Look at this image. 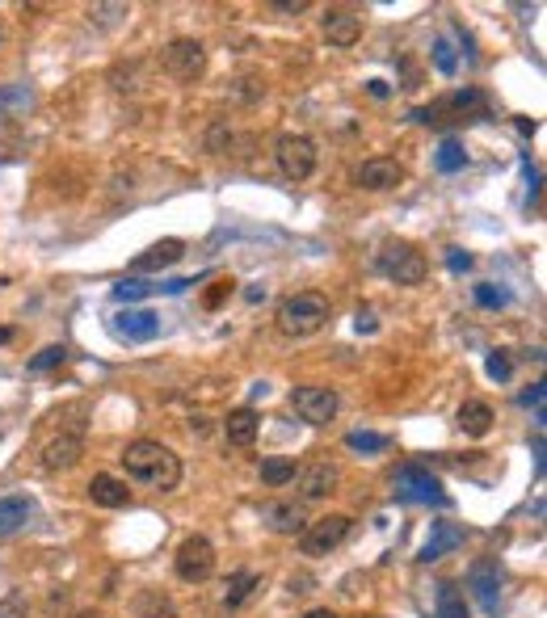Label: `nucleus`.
Segmentation results:
<instances>
[{"instance_id": "nucleus-38", "label": "nucleus", "mask_w": 547, "mask_h": 618, "mask_svg": "<svg viewBox=\"0 0 547 618\" xmlns=\"http://www.w3.org/2000/svg\"><path fill=\"white\" fill-rule=\"evenodd\" d=\"M89 17H97L101 26H114L118 17H127V5H97V9H89Z\"/></svg>"}, {"instance_id": "nucleus-41", "label": "nucleus", "mask_w": 547, "mask_h": 618, "mask_svg": "<svg viewBox=\"0 0 547 618\" xmlns=\"http://www.w3.org/2000/svg\"><path fill=\"white\" fill-rule=\"evenodd\" d=\"M190 434L194 438H207V417H190Z\"/></svg>"}, {"instance_id": "nucleus-21", "label": "nucleus", "mask_w": 547, "mask_h": 618, "mask_svg": "<svg viewBox=\"0 0 547 618\" xmlns=\"http://www.w3.org/2000/svg\"><path fill=\"white\" fill-rule=\"evenodd\" d=\"M459 429L468 438H484L493 429V408L484 404V400H463L459 404Z\"/></svg>"}, {"instance_id": "nucleus-14", "label": "nucleus", "mask_w": 547, "mask_h": 618, "mask_svg": "<svg viewBox=\"0 0 547 618\" xmlns=\"http://www.w3.org/2000/svg\"><path fill=\"white\" fill-rule=\"evenodd\" d=\"M320 26H324V38H329L333 47H354L362 38V17L354 9H329Z\"/></svg>"}, {"instance_id": "nucleus-11", "label": "nucleus", "mask_w": 547, "mask_h": 618, "mask_svg": "<svg viewBox=\"0 0 547 618\" xmlns=\"http://www.w3.org/2000/svg\"><path fill=\"white\" fill-rule=\"evenodd\" d=\"M295 484H299L303 501H324V497H333L337 492L341 471H337V463H312V467L295 471Z\"/></svg>"}, {"instance_id": "nucleus-16", "label": "nucleus", "mask_w": 547, "mask_h": 618, "mask_svg": "<svg viewBox=\"0 0 547 618\" xmlns=\"http://www.w3.org/2000/svg\"><path fill=\"white\" fill-rule=\"evenodd\" d=\"M468 585L476 589V602L493 614V610H497V597H501V572H497V564H493V560H480V564H472V572H468Z\"/></svg>"}, {"instance_id": "nucleus-42", "label": "nucleus", "mask_w": 547, "mask_h": 618, "mask_svg": "<svg viewBox=\"0 0 547 618\" xmlns=\"http://www.w3.org/2000/svg\"><path fill=\"white\" fill-rule=\"evenodd\" d=\"M291 593H308V585H312V576H291Z\"/></svg>"}, {"instance_id": "nucleus-39", "label": "nucleus", "mask_w": 547, "mask_h": 618, "mask_svg": "<svg viewBox=\"0 0 547 618\" xmlns=\"http://www.w3.org/2000/svg\"><path fill=\"white\" fill-rule=\"evenodd\" d=\"M447 265L455 274H463V270H472V253H463V249H447Z\"/></svg>"}, {"instance_id": "nucleus-18", "label": "nucleus", "mask_w": 547, "mask_h": 618, "mask_svg": "<svg viewBox=\"0 0 547 618\" xmlns=\"http://www.w3.org/2000/svg\"><path fill=\"white\" fill-rule=\"evenodd\" d=\"M261 518H266L274 534H303V526H308V518H303V509L295 501H274L261 509Z\"/></svg>"}, {"instance_id": "nucleus-33", "label": "nucleus", "mask_w": 547, "mask_h": 618, "mask_svg": "<svg viewBox=\"0 0 547 618\" xmlns=\"http://www.w3.org/2000/svg\"><path fill=\"white\" fill-rule=\"evenodd\" d=\"M232 291H236V282H232V278H215V282H211V291L202 295V307H211V312H215V307L224 303V299H232Z\"/></svg>"}, {"instance_id": "nucleus-3", "label": "nucleus", "mask_w": 547, "mask_h": 618, "mask_svg": "<svg viewBox=\"0 0 547 618\" xmlns=\"http://www.w3.org/2000/svg\"><path fill=\"white\" fill-rule=\"evenodd\" d=\"M375 261H379V274L392 278L396 286H417V282H425V274H430L425 257L413 249V244H404V240H388Z\"/></svg>"}, {"instance_id": "nucleus-23", "label": "nucleus", "mask_w": 547, "mask_h": 618, "mask_svg": "<svg viewBox=\"0 0 547 618\" xmlns=\"http://www.w3.org/2000/svg\"><path fill=\"white\" fill-rule=\"evenodd\" d=\"M257 589H261V576H257V572H249V568L232 572V576H228V585H224V606H228V610L245 606Z\"/></svg>"}, {"instance_id": "nucleus-48", "label": "nucleus", "mask_w": 547, "mask_h": 618, "mask_svg": "<svg viewBox=\"0 0 547 618\" xmlns=\"http://www.w3.org/2000/svg\"><path fill=\"white\" fill-rule=\"evenodd\" d=\"M80 618H97V614H80Z\"/></svg>"}, {"instance_id": "nucleus-34", "label": "nucleus", "mask_w": 547, "mask_h": 618, "mask_svg": "<svg viewBox=\"0 0 547 618\" xmlns=\"http://www.w3.org/2000/svg\"><path fill=\"white\" fill-rule=\"evenodd\" d=\"M434 64H438V72H442V76H455L459 59H455V51H451L447 38H438V43H434Z\"/></svg>"}, {"instance_id": "nucleus-35", "label": "nucleus", "mask_w": 547, "mask_h": 618, "mask_svg": "<svg viewBox=\"0 0 547 618\" xmlns=\"http://www.w3.org/2000/svg\"><path fill=\"white\" fill-rule=\"evenodd\" d=\"M0 618H26V597L9 589L5 597H0Z\"/></svg>"}, {"instance_id": "nucleus-20", "label": "nucleus", "mask_w": 547, "mask_h": 618, "mask_svg": "<svg viewBox=\"0 0 547 618\" xmlns=\"http://www.w3.org/2000/svg\"><path fill=\"white\" fill-rule=\"evenodd\" d=\"M463 543V530L459 526H451V522H438L434 526V534L425 539V547H421V564H434V560H442L447 551H455Z\"/></svg>"}, {"instance_id": "nucleus-1", "label": "nucleus", "mask_w": 547, "mask_h": 618, "mask_svg": "<svg viewBox=\"0 0 547 618\" xmlns=\"http://www.w3.org/2000/svg\"><path fill=\"white\" fill-rule=\"evenodd\" d=\"M123 467L127 476L148 484V488H160V492H173L181 484V459L173 455L169 446H160L152 438H139L123 450Z\"/></svg>"}, {"instance_id": "nucleus-10", "label": "nucleus", "mask_w": 547, "mask_h": 618, "mask_svg": "<svg viewBox=\"0 0 547 618\" xmlns=\"http://www.w3.org/2000/svg\"><path fill=\"white\" fill-rule=\"evenodd\" d=\"M85 455V429H59V438L43 446V467L47 471H68Z\"/></svg>"}, {"instance_id": "nucleus-36", "label": "nucleus", "mask_w": 547, "mask_h": 618, "mask_svg": "<svg viewBox=\"0 0 547 618\" xmlns=\"http://www.w3.org/2000/svg\"><path fill=\"white\" fill-rule=\"evenodd\" d=\"M476 303H480V307H505V303H510V295L497 291L493 282H480V286H476Z\"/></svg>"}, {"instance_id": "nucleus-25", "label": "nucleus", "mask_w": 547, "mask_h": 618, "mask_svg": "<svg viewBox=\"0 0 547 618\" xmlns=\"http://www.w3.org/2000/svg\"><path fill=\"white\" fill-rule=\"evenodd\" d=\"M26 135L17 127V118H0V160H22Z\"/></svg>"}, {"instance_id": "nucleus-5", "label": "nucleus", "mask_w": 547, "mask_h": 618, "mask_svg": "<svg viewBox=\"0 0 547 618\" xmlns=\"http://www.w3.org/2000/svg\"><path fill=\"white\" fill-rule=\"evenodd\" d=\"M274 160L287 181H308L316 173V143L308 135H278L274 139Z\"/></svg>"}, {"instance_id": "nucleus-31", "label": "nucleus", "mask_w": 547, "mask_h": 618, "mask_svg": "<svg viewBox=\"0 0 547 618\" xmlns=\"http://www.w3.org/2000/svg\"><path fill=\"white\" fill-rule=\"evenodd\" d=\"M30 93L22 89V85H13V89H0V118H9L5 110H13V114H22V110H30Z\"/></svg>"}, {"instance_id": "nucleus-22", "label": "nucleus", "mask_w": 547, "mask_h": 618, "mask_svg": "<svg viewBox=\"0 0 547 618\" xmlns=\"http://www.w3.org/2000/svg\"><path fill=\"white\" fill-rule=\"evenodd\" d=\"M30 518H34V505L26 497H5V501H0V539L17 534Z\"/></svg>"}, {"instance_id": "nucleus-9", "label": "nucleus", "mask_w": 547, "mask_h": 618, "mask_svg": "<svg viewBox=\"0 0 547 618\" xmlns=\"http://www.w3.org/2000/svg\"><path fill=\"white\" fill-rule=\"evenodd\" d=\"M291 408H295V417L299 421H308V425H329L337 417V391L333 387H320V383H303L291 391Z\"/></svg>"}, {"instance_id": "nucleus-45", "label": "nucleus", "mask_w": 547, "mask_h": 618, "mask_svg": "<svg viewBox=\"0 0 547 618\" xmlns=\"http://www.w3.org/2000/svg\"><path fill=\"white\" fill-rule=\"evenodd\" d=\"M303 618H337L329 606H320V610H308V614H303Z\"/></svg>"}, {"instance_id": "nucleus-4", "label": "nucleus", "mask_w": 547, "mask_h": 618, "mask_svg": "<svg viewBox=\"0 0 547 618\" xmlns=\"http://www.w3.org/2000/svg\"><path fill=\"white\" fill-rule=\"evenodd\" d=\"M350 518L346 513H324V518H316V522H308L303 526V534H299V551L303 555H329V551H337L341 543L350 539Z\"/></svg>"}, {"instance_id": "nucleus-6", "label": "nucleus", "mask_w": 547, "mask_h": 618, "mask_svg": "<svg viewBox=\"0 0 547 618\" xmlns=\"http://www.w3.org/2000/svg\"><path fill=\"white\" fill-rule=\"evenodd\" d=\"M160 68H165L181 85H194V80L207 72V47L194 43V38H173V43L160 51Z\"/></svg>"}, {"instance_id": "nucleus-30", "label": "nucleus", "mask_w": 547, "mask_h": 618, "mask_svg": "<svg viewBox=\"0 0 547 618\" xmlns=\"http://www.w3.org/2000/svg\"><path fill=\"white\" fill-rule=\"evenodd\" d=\"M156 295V282H144V278H123L114 286V299H123V303H135V299H148Z\"/></svg>"}, {"instance_id": "nucleus-46", "label": "nucleus", "mask_w": 547, "mask_h": 618, "mask_svg": "<svg viewBox=\"0 0 547 618\" xmlns=\"http://www.w3.org/2000/svg\"><path fill=\"white\" fill-rule=\"evenodd\" d=\"M371 97H388V85H383V80H371Z\"/></svg>"}, {"instance_id": "nucleus-29", "label": "nucleus", "mask_w": 547, "mask_h": 618, "mask_svg": "<svg viewBox=\"0 0 547 618\" xmlns=\"http://www.w3.org/2000/svg\"><path fill=\"white\" fill-rule=\"evenodd\" d=\"M346 446L350 450H362V455H379V450H388L392 442L383 434H371V429H354V434H346Z\"/></svg>"}, {"instance_id": "nucleus-2", "label": "nucleus", "mask_w": 547, "mask_h": 618, "mask_svg": "<svg viewBox=\"0 0 547 618\" xmlns=\"http://www.w3.org/2000/svg\"><path fill=\"white\" fill-rule=\"evenodd\" d=\"M324 324H329V299L316 291H303L278 303V328L287 337H312Z\"/></svg>"}, {"instance_id": "nucleus-13", "label": "nucleus", "mask_w": 547, "mask_h": 618, "mask_svg": "<svg viewBox=\"0 0 547 618\" xmlns=\"http://www.w3.org/2000/svg\"><path fill=\"white\" fill-rule=\"evenodd\" d=\"M400 181H404V169H400L396 160H388V156H375V160H367L358 169V185H362V190H371V194L396 190Z\"/></svg>"}, {"instance_id": "nucleus-7", "label": "nucleus", "mask_w": 547, "mask_h": 618, "mask_svg": "<svg viewBox=\"0 0 547 618\" xmlns=\"http://www.w3.org/2000/svg\"><path fill=\"white\" fill-rule=\"evenodd\" d=\"M392 488H396V497L409 505H447V492H442L438 476H430V471L417 463H404L392 476Z\"/></svg>"}, {"instance_id": "nucleus-28", "label": "nucleus", "mask_w": 547, "mask_h": 618, "mask_svg": "<svg viewBox=\"0 0 547 618\" xmlns=\"http://www.w3.org/2000/svg\"><path fill=\"white\" fill-rule=\"evenodd\" d=\"M261 480H266L270 488L291 484L295 480V463L291 459H266V463H261Z\"/></svg>"}, {"instance_id": "nucleus-43", "label": "nucleus", "mask_w": 547, "mask_h": 618, "mask_svg": "<svg viewBox=\"0 0 547 618\" xmlns=\"http://www.w3.org/2000/svg\"><path fill=\"white\" fill-rule=\"evenodd\" d=\"M358 328H362V333H375V316L371 312H358Z\"/></svg>"}, {"instance_id": "nucleus-17", "label": "nucleus", "mask_w": 547, "mask_h": 618, "mask_svg": "<svg viewBox=\"0 0 547 618\" xmlns=\"http://www.w3.org/2000/svg\"><path fill=\"white\" fill-rule=\"evenodd\" d=\"M181 253H186V244H181V240H160V244H152L148 253H139V257L131 261V274H156V270H169V265L181 261Z\"/></svg>"}, {"instance_id": "nucleus-26", "label": "nucleus", "mask_w": 547, "mask_h": 618, "mask_svg": "<svg viewBox=\"0 0 547 618\" xmlns=\"http://www.w3.org/2000/svg\"><path fill=\"white\" fill-rule=\"evenodd\" d=\"M434 164H438V173H459L463 164H468V152H463V139H442L438 143V152H434Z\"/></svg>"}, {"instance_id": "nucleus-47", "label": "nucleus", "mask_w": 547, "mask_h": 618, "mask_svg": "<svg viewBox=\"0 0 547 618\" xmlns=\"http://www.w3.org/2000/svg\"><path fill=\"white\" fill-rule=\"evenodd\" d=\"M5 341H13V328H0V345H5Z\"/></svg>"}, {"instance_id": "nucleus-37", "label": "nucleus", "mask_w": 547, "mask_h": 618, "mask_svg": "<svg viewBox=\"0 0 547 618\" xmlns=\"http://www.w3.org/2000/svg\"><path fill=\"white\" fill-rule=\"evenodd\" d=\"M484 370H489V375H493L497 383H505V379L514 375V362H510V358H505L501 349H497V354H489V366H484Z\"/></svg>"}, {"instance_id": "nucleus-24", "label": "nucleus", "mask_w": 547, "mask_h": 618, "mask_svg": "<svg viewBox=\"0 0 547 618\" xmlns=\"http://www.w3.org/2000/svg\"><path fill=\"white\" fill-rule=\"evenodd\" d=\"M135 618H177V606L169 593L160 589H144L135 597Z\"/></svg>"}, {"instance_id": "nucleus-15", "label": "nucleus", "mask_w": 547, "mask_h": 618, "mask_svg": "<svg viewBox=\"0 0 547 618\" xmlns=\"http://www.w3.org/2000/svg\"><path fill=\"white\" fill-rule=\"evenodd\" d=\"M89 501L101 509H123V505H131V488H127V480L110 476V471H97L89 480Z\"/></svg>"}, {"instance_id": "nucleus-19", "label": "nucleus", "mask_w": 547, "mask_h": 618, "mask_svg": "<svg viewBox=\"0 0 547 618\" xmlns=\"http://www.w3.org/2000/svg\"><path fill=\"white\" fill-rule=\"evenodd\" d=\"M257 434H261V417L253 408H236V412H228V417H224V438L232 446H253Z\"/></svg>"}, {"instance_id": "nucleus-12", "label": "nucleus", "mask_w": 547, "mask_h": 618, "mask_svg": "<svg viewBox=\"0 0 547 618\" xmlns=\"http://www.w3.org/2000/svg\"><path fill=\"white\" fill-rule=\"evenodd\" d=\"M114 333L123 341H152L160 333V316L148 307H127V312L114 316Z\"/></svg>"}, {"instance_id": "nucleus-40", "label": "nucleus", "mask_w": 547, "mask_h": 618, "mask_svg": "<svg viewBox=\"0 0 547 618\" xmlns=\"http://www.w3.org/2000/svg\"><path fill=\"white\" fill-rule=\"evenodd\" d=\"M274 13H303L308 9V0H278V5H270Z\"/></svg>"}, {"instance_id": "nucleus-8", "label": "nucleus", "mask_w": 547, "mask_h": 618, "mask_svg": "<svg viewBox=\"0 0 547 618\" xmlns=\"http://www.w3.org/2000/svg\"><path fill=\"white\" fill-rule=\"evenodd\" d=\"M173 568H177V576H181L186 585L211 581V576H215V547H211V539H202V534H190V539L177 547Z\"/></svg>"}, {"instance_id": "nucleus-32", "label": "nucleus", "mask_w": 547, "mask_h": 618, "mask_svg": "<svg viewBox=\"0 0 547 618\" xmlns=\"http://www.w3.org/2000/svg\"><path fill=\"white\" fill-rule=\"evenodd\" d=\"M64 358H68V349H64V345H47V349H43V354H38V358H30V370H34V375H43V370L59 366Z\"/></svg>"}, {"instance_id": "nucleus-27", "label": "nucleus", "mask_w": 547, "mask_h": 618, "mask_svg": "<svg viewBox=\"0 0 547 618\" xmlns=\"http://www.w3.org/2000/svg\"><path fill=\"white\" fill-rule=\"evenodd\" d=\"M438 618H468V606H463V593L447 581L438 585Z\"/></svg>"}, {"instance_id": "nucleus-44", "label": "nucleus", "mask_w": 547, "mask_h": 618, "mask_svg": "<svg viewBox=\"0 0 547 618\" xmlns=\"http://www.w3.org/2000/svg\"><path fill=\"white\" fill-rule=\"evenodd\" d=\"M518 131L522 135H535V118H518Z\"/></svg>"}]
</instances>
